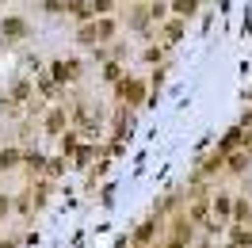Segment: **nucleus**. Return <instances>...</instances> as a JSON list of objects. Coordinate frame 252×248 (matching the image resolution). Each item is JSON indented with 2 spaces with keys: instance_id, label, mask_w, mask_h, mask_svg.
Returning <instances> with one entry per match:
<instances>
[{
  "instance_id": "5",
  "label": "nucleus",
  "mask_w": 252,
  "mask_h": 248,
  "mask_svg": "<svg viewBox=\"0 0 252 248\" xmlns=\"http://www.w3.org/2000/svg\"><path fill=\"white\" fill-rule=\"evenodd\" d=\"M111 31H115V23H111V19H99V27H95V38H111Z\"/></svg>"
},
{
  "instance_id": "1",
  "label": "nucleus",
  "mask_w": 252,
  "mask_h": 248,
  "mask_svg": "<svg viewBox=\"0 0 252 248\" xmlns=\"http://www.w3.org/2000/svg\"><path fill=\"white\" fill-rule=\"evenodd\" d=\"M119 95H123L126 103H138V99H142V80H123V84H119Z\"/></svg>"
},
{
  "instance_id": "4",
  "label": "nucleus",
  "mask_w": 252,
  "mask_h": 248,
  "mask_svg": "<svg viewBox=\"0 0 252 248\" xmlns=\"http://www.w3.org/2000/svg\"><path fill=\"white\" fill-rule=\"evenodd\" d=\"M69 8H73V16H77V19H88V16H92V8H88L84 0H73Z\"/></svg>"
},
{
  "instance_id": "9",
  "label": "nucleus",
  "mask_w": 252,
  "mask_h": 248,
  "mask_svg": "<svg viewBox=\"0 0 252 248\" xmlns=\"http://www.w3.org/2000/svg\"><path fill=\"white\" fill-rule=\"evenodd\" d=\"M62 126H65V115H62V111H54V115H50V130H62Z\"/></svg>"
},
{
  "instance_id": "3",
  "label": "nucleus",
  "mask_w": 252,
  "mask_h": 248,
  "mask_svg": "<svg viewBox=\"0 0 252 248\" xmlns=\"http://www.w3.org/2000/svg\"><path fill=\"white\" fill-rule=\"evenodd\" d=\"M4 31H8V38H23L27 23H23V19H4Z\"/></svg>"
},
{
  "instance_id": "2",
  "label": "nucleus",
  "mask_w": 252,
  "mask_h": 248,
  "mask_svg": "<svg viewBox=\"0 0 252 248\" xmlns=\"http://www.w3.org/2000/svg\"><path fill=\"white\" fill-rule=\"evenodd\" d=\"M80 62H54V77L58 80H69V77H77L80 69H77Z\"/></svg>"
},
{
  "instance_id": "6",
  "label": "nucleus",
  "mask_w": 252,
  "mask_h": 248,
  "mask_svg": "<svg viewBox=\"0 0 252 248\" xmlns=\"http://www.w3.org/2000/svg\"><path fill=\"white\" fill-rule=\"evenodd\" d=\"M111 8H115V0H92V12H99V16H107Z\"/></svg>"
},
{
  "instance_id": "10",
  "label": "nucleus",
  "mask_w": 252,
  "mask_h": 248,
  "mask_svg": "<svg viewBox=\"0 0 252 248\" xmlns=\"http://www.w3.org/2000/svg\"><path fill=\"white\" fill-rule=\"evenodd\" d=\"M180 31H184L180 23H168V31H164V34H168V38H172V42H176V38H180Z\"/></svg>"
},
{
  "instance_id": "7",
  "label": "nucleus",
  "mask_w": 252,
  "mask_h": 248,
  "mask_svg": "<svg viewBox=\"0 0 252 248\" xmlns=\"http://www.w3.org/2000/svg\"><path fill=\"white\" fill-rule=\"evenodd\" d=\"M176 12H180V16H191V12H195V0H176Z\"/></svg>"
},
{
  "instance_id": "8",
  "label": "nucleus",
  "mask_w": 252,
  "mask_h": 248,
  "mask_svg": "<svg viewBox=\"0 0 252 248\" xmlns=\"http://www.w3.org/2000/svg\"><path fill=\"white\" fill-rule=\"evenodd\" d=\"M16 149H8V153H0V168H12V164H16Z\"/></svg>"
}]
</instances>
